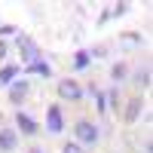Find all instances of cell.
Segmentation results:
<instances>
[{
	"instance_id": "1",
	"label": "cell",
	"mask_w": 153,
	"mask_h": 153,
	"mask_svg": "<svg viewBox=\"0 0 153 153\" xmlns=\"http://www.w3.org/2000/svg\"><path fill=\"white\" fill-rule=\"evenodd\" d=\"M16 46H19V52H22V61H25V65H31V61H37V58H40V49H37V43L31 40V37H19V40H16Z\"/></svg>"
},
{
	"instance_id": "2",
	"label": "cell",
	"mask_w": 153,
	"mask_h": 153,
	"mask_svg": "<svg viewBox=\"0 0 153 153\" xmlns=\"http://www.w3.org/2000/svg\"><path fill=\"white\" fill-rule=\"evenodd\" d=\"M74 132H76V138H80L83 144H89V147L98 141V129H95L92 123H86V120H80V123H76V126H74Z\"/></svg>"
},
{
	"instance_id": "3",
	"label": "cell",
	"mask_w": 153,
	"mask_h": 153,
	"mask_svg": "<svg viewBox=\"0 0 153 153\" xmlns=\"http://www.w3.org/2000/svg\"><path fill=\"white\" fill-rule=\"evenodd\" d=\"M58 95H61V98H68V101H80L83 89L76 86L74 80H61V83H58Z\"/></svg>"
},
{
	"instance_id": "4",
	"label": "cell",
	"mask_w": 153,
	"mask_h": 153,
	"mask_svg": "<svg viewBox=\"0 0 153 153\" xmlns=\"http://www.w3.org/2000/svg\"><path fill=\"white\" fill-rule=\"evenodd\" d=\"M46 129L52 132V135H55V132H61V129H65V120H61V110H58L55 104H52V107L46 110Z\"/></svg>"
},
{
	"instance_id": "5",
	"label": "cell",
	"mask_w": 153,
	"mask_h": 153,
	"mask_svg": "<svg viewBox=\"0 0 153 153\" xmlns=\"http://www.w3.org/2000/svg\"><path fill=\"white\" fill-rule=\"evenodd\" d=\"M25 98H28V80H16L12 89H9V101L12 104H22Z\"/></svg>"
},
{
	"instance_id": "6",
	"label": "cell",
	"mask_w": 153,
	"mask_h": 153,
	"mask_svg": "<svg viewBox=\"0 0 153 153\" xmlns=\"http://www.w3.org/2000/svg\"><path fill=\"white\" fill-rule=\"evenodd\" d=\"M25 74H40V76H52V65L49 61H31V65H25Z\"/></svg>"
},
{
	"instance_id": "7",
	"label": "cell",
	"mask_w": 153,
	"mask_h": 153,
	"mask_svg": "<svg viewBox=\"0 0 153 153\" xmlns=\"http://www.w3.org/2000/svg\"><path fill=\"white\" fill-rule=\"evenodd\" d=\"M16 141H19V138H16V132H12V129H3V132H0V150H3V153L16 150Z\"/></svg>"
},
{
	"instance_id": "8",
	"label": "cell",
	"mask_w": 153,
	"mask_h": 153,
	"mask_svg": "<svg viewBox=\"0 0 153 153\" xmlns=\"http://www.w3.org/2000/svg\"><path fill=\"white\" fill-rule=\"evenodd\" d=\"M141 107H144V101L141 98H132L129 107H126V123H135L138 117H141Z\"/></svg>"
},
{
	"instance_id": "9",
	"label": "cell",
	"mask_w": 153,
	"mask_h": 153,
	"mask_svg": "<svg viewBox=\"0 0 153 153\" xmlns=\"http://www.w3.org/2000/svg\"><path fill=\"white\" fill-rule=\"evenodd\" d=\"M16 123H19L22 135H34V132H37V123L28 117V113H19V117H16Z\"/></svg>"
},
{
	"instance_id": "10",
	"label": "cell",
	"mask_w": 153,
	"mask_h": 153,
	"mask_svg": "<svg viewBox=\"0 0 153 153\" xmlns=\"http://www.w3.org/2000/svg\"><path fill=\"white\" fill-rule=\"evenodd\" d=\"M16 74H19V68H16V65H6L3 71H0V86H9L12 80H16Z\"/></svg>"
},
{
	"instance_id": "11",
	"label": "cell",
	"mask_w": 153,
	"mask_h": 153,
	"mask_svg": "<svg viewBox=\"0 0 153 153\" xmlns=\"http://www.w3.org/2000/svg\"><path fill=\"white\" fill-rule=\"evenodd\" d=\"M135 83L147 89V86H150V71H147V68H141V71H138V74H135Z\"/></svg>"
},
{
	"instance_id": "12",
	"label": "cell",
	"mask_w": 153,
	"mask_h": 153,
	"mask_svg": "<svg viewBox=\"0 0 153 153\" xmlns=\"http://www.w3.org/2000/svg\"><path fill=\"white\" fill-rule=\"evenodd\" d=\"M92 98H95V107H98V110H107V104H104L107 98H104V92H98L95 86H92Z\"/></svg>"
},
{
	"instance_id": "13",
	"label": "cell",
	"mask_w": 153,
	"mask_h": 153,
	"mask_svg": "<svg viewBox=\"0 0 153 153\" xmlns=\"http://www.w3.org/2000/svg\"><path fill=\"white\" fill-rule=\"evenodd\" d=\"M89 58H92V55H89L86 49H80V52H76V58H74V65H76V68H86V65H89Z\"/></svg>"
},
{
	"instance_id": "14",
	"label": "cell",
	"mask_w": 153,
	"mask_h": 153,
	"mask_svg": "<svg viewBox=\"0 0 153 153\" xmlns=\"http://www.w3.org/2000/svg\"><path fill=\"white\" fill-rule=\"evenodd\" d=\"M110 76H113V80H123V76H126V65H113V71H110Z\"/></svg>"
},
{
	"instance_id": "15",
	"label": "cell",
	"mask_w": 153,
	"mask_h": 153,
	"mask_svg": "<svg viewBox=\"0 0 153 153\" xmlns=\"http://www.w3.org/2000/svg\"><path fill=\"white\" fill-rule=\"evenodd\" d=\"M126 9H129V3H113V9H110V16H123Z\"/></svg>"
},
{
	"instance_id": "16",
	"label": "cell",
	"mask_w": 153,
	"mask_h": 153,
	"mask_svg": "<svg viewBox=\"0 0 153 153\" xmlns=\"http://www.w3.org/2000/svg\"><path fill=\"white\" fill-rule=\"evenodd\" d=\"M61 153H83V150H80V144H65V150H61Z\"/></svg>"
},
{
	"instance_id": "17",
	"label": "cell",
	"mask_w": 153,
	"mask_h": 153,
	"mask_svg": "<svg viewBox=\"0 0 153 153\" xmlns=\"http://www.w3.org/2000/svg\"><path fill=\"white\" fill-rule=\"evenodd\" d=\"M107 101H110V104H117V107H120V92H117V89H113V92L107 95Z\"/></svg>"
},
{
	"instance_id": "18",
	"label": "cell",
	"mask_w": 153,
	"mask_h": 153,
	"mask_svg": "<svg viewBox=\"0 0 153 153\" xmlns=\"http://www.w3.org/2000/svg\"><path fill=\"white\" fill-rule=\"evenodd\" d=\"M12 31H16V28H12V25H0V37H9Z\"/></svg>"
},
{
	"instance_id": "19",
	"label": "cell",
	"mask_w": 153,
	"mask_h": 153,
	"mask_svg": "<svg viewBox=\"0 0 153 153\" xmlns=\"http://www.w3.org/2000/svg\"><path fill=\"white\" fill-rule=\"evenodd\" d=\"M104 52H107V46H95V52H89V55H95V58H101Z\"/></svg>"
},
{
	"instance_id": "20",
	"label": "cell",
	"mask_w": 153,
	"mask_h": 153,
	"mask_svg": "<svg viewBox=\"0 0 153 153\" xmlns=\"http://www.w3.org/2000/svg\"><path fill=\"white\" fill-rule=\"evenodd\" d=\"M0 58H6V43L0 40Z\"/></svg>"
},
{
	"instance_id": "21",
	"label": "cell",
	"mask_w": 153,
	"mask_h": 153,
	"mask_svg": "<svg viewBox=\"0 0 153 153\" xmlns=\"http://www.w3.org/2000/svg\"><path fill=\"white\" fill-rule=\"evenodd\" d=\"M28 153H43V150H40V147H34V150H28Z\"/></svg>"
}]
</instances>
